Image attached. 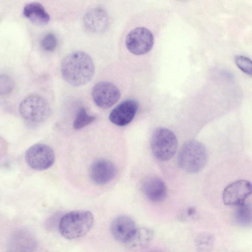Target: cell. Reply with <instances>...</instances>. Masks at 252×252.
<instances>
[{"label":"cell","instance_id":"cell-1","mask_svg":"<svg viewBox=\"0 0 252 252\" xmlns=\"http://www.w3.org/2000/svg\"><path fill=\"white\" fill-rule=\"evenodd\" d=\"M61 72L67 83L79 87L85 85L92 79L95 67L88 54L83 51H76L63 58L61 63Z\"/></svg>","mask_w":252,"mask_h":252},{"label":"cell","instance_id":"cell-2","mask_svg":"<svg viewBox=\"0 0 252 252\" xmlns=\"http://www.w3.org/2000/svg\"><path fill=\"white\" fill-rule=\"evenodd\" d=\"M94 222L92 213L89 211L79 210L64 215L59 223L61 234L68 239H74L85 235Z\"/></svg>","mask_w":252,"mask_h":252},{"label":"cell","instance_id":"cell-3","mask_svg":"<svg viewBox=\"0 0 252 252\" xmlns=\"http://www.w3.org/2000/svg\"><path fill=\"white\" fill-rule=\"evenodd\" d=\"M180 167L185 171L193 173L201 170L207 161L205 146L200 142L189 140L181 148L178 158Z\"/></svg>","mask_w":252,"mask_h":252},{"label":"cell","instance_id":"cell-4","mask_svg":"<svg viewBox=\"0 0 252 252\" xmlns=\"http://www.w3.org/2000/svg\"><path fill=\"white\" fill-rule=\"evenodd\" d=\"M152 151L159 160L166 161L176 153L177 140L175 134L164 127L157 128L153 133L151 140Z\"/></svg>","mask_w":252,"mask_h":252},{"label":"cell","instance_id":"cell-5","mask_svg":"<svg viewBox=\"0 0 252 252\" xmlns=\"http://www.w3.org/2000/svg\"><path fill=\"white\" fill-rule=\"evenodd\" d=\"M19 112L26 120L40 123L49 117L50 108L44 97L37 94H32L21 101L19 105Z\"/></svg>","mask_w":252,"mask_h":252},{"label":"cell","instance_id":"cell-6","mask_svg":"<svg viewBox=\"0 0 252 252\" xmlns=\"http://www.w3.org/2000/svg\"><path fill=\"white\" fill-rule=\"evenodd\" d=\"M25 158L29 166L38 171L49 168L53 165L55 159L52 149L41 143L35 144L29 147L25 153Z\"/></svg>","mask_w":252,"mask_h":252},{"label":"cell","instance_id":"cell-7","mask_svg":"<svg viewBox=\"0 0 252 252\" xmlns=\"http://www.w3.org/2000/svg\"><path fill=\"white\" fill-rule=\"evenodd\" d=\"M154 43L153 33L145 27H137L133 29L126 38L127 49L136 55H142L149 52L152 48Z\"/></svg>","mask_w":252,"mask_h":252},{"label":"cell","instance_id":"cell-8","mask_svg":"<svg viewBox=\"0 0 252 252\" xmlns=\"http://www.w3.org/2000/svg\"><path fill=\"white\" fill-rule=\"evenodd\" d=\"M92 96L98 107L107 109L118 101L121 93L118 87L112 83L102 81L94 86L92 90Z\"/></svg>","mask_w":252,"mask_h":252},{"label":"cell","instance_id":"cell-9","mask_svg":"<svg viewBox=\"0 0 252 252\" xmlns=\"http://www.w3.org/2000/svg\"><path fill=\"white\" fill-rule=\"evenodd\" d=\"M252 192V185L247 180L235 181L228 185L223 190L222 200L224 204L229 206H240Z\"/></svg>","mask_w":252,"mask_h":252},{"label":"cell","instance_id":"cell-10","mask_svg":"<svg viewBox=\"0 0 252 252\" xmlns=\"http://www.w3.org/2000/svg\"><path fill=\"white\" fill-rule=\"evenodd\" d=\"M117 169L110 160L98 159L91 164L89 175L92 181L96 185H104L111 182L116 176Z\"/></svg>","mask_w":252,"mask_h":252},{"label":"cell","instance_id":"cell-11","mask_svg":"<svg viewBox=\"0 0 252 252\" xmlns=\"http://www.w3.org/2000/svg\"><path fill=\"white\" fill-rule=\"evenodd\" d=\"M138 109V103L136 100H126L119 104L111 111L109 119L116 125L126 126L132 121Z\"/></svg>","mask_w":252,"mask_h":252},{"label":"cell","instance_id":"cell-12","mask_svg":"<svg viewBox=\"0 0 252 252\" xmlns=\"http://www.w3.org/2000/svg\"><path fill=\"white\" fill-rule=\"evenodd\" d=\"M85 28L92 33H100L104 32L109 24L107 12L103 8L96 7L88 11L83 18Z\"/></svg>","mask_w":252,"mask_h":252},{"label":"cell","instance_id":"cell-13","mask_svg":"<svg viewBox=\"0 0 252 252\" xmlns=\"http://www.w3.org/2000/svg\"><path fill=\"white\" fill-rule=\"evenodd\" d=\"M136 229L134 220L130 217L120 215L112 221L110 226L113 237L118 241L125 243Z\"/></svg>","mask_w":252,"mask_h":252},{"label":"cell","instance_id":"cell-14","mask_svg":"<svg viewBox=\"0 0 252 252\" xmlns=\"http://www.w3.org/2000/svg\"><path fill=\"white\" fill-rule=\"evenodd\" d=\"M36 242L30 232L20 230L14 232L8 244V252H33L36 248Z\"/></svg>","mask_w":252,"mask_h":252},{"label":"cell","instance_id":"cell-15","mask_svg":"<svg viewBox=\"0 0 252 252\" xmlns=\"http://www.w3.org/2000/svg\"><path fill=\"white\" fill-rule=\"evenodd\" d=\"M143 192L151 201L158 202L164 199L167 194V188L165 183L155 176L146 178L142 183Z\"/></svg>","mask_w":252,"mask_h":252},{"label":"cell","instance_id":"cell-16","mask_svg":"<svg viewBox=\"0 0 252 252\" xmlns=\"http://www.w3.org/2000/svg\"><path fill=\"white\" fill-rule=\"evenodd\" d=\"M23 14L32 23L43 26L50 21V15L39 2H32L27 4L23 9Z\"/></svg>","mask_w":252,"mask_h":252},{"label":"cell","instance_id":"cell-17","mask_svg":"<svg viewBox=\"0 0 252 252\" xmlns=\"http://www.w3.org/2000/svg\"><path fill=\"white\" fill-rule=\"evenodd\" d=\"M153 231L147 227L136 228L133 233L125 243L132 250H137L146 247L152 241Z\"/></svg>","mask_w":252,"mask_h":252},{"label":"cell","instance_id":"cell-18","mask_svg":"<svg viewBox=\"0 0 252 252\" xmlns=\"http://www.w3.org/2000/svg\"><path fill=\"white\" fill-rule=\"evenodd\" d=\"M95 120L94 116L88 114L85 108H81L77 113L73 127L75 129H80L91 124Z\"/></svg>","mask_w":252,"mask_h":252},{"label":"cell","instance_id":"cell-19","mask_svg":"<svg viewBox=\"0 0 252 252\" xmlns=\"http://www.w3.org/2000/svg\"><path fill=\"white\" fill-rule=\"evenodd\" d=\"M235 217L239 223L243 225H248L252 221L251 206L246 203L237 206Z\"/></svg>","mask_w":252,"mask_h":252},{"label":"cell","instance_id":"cell-20","mask_svg":"<svg viewBox=\"0 0 252 252\" xmlns=\"http://www.w3.org/2000/svg\"><path fill=\"white\" fill-rule=\"evenodd\" d=\"M14 88V82L11 78L6 74H0V95L9 94Z\"/></svg>","mask_w":252,"mask_h":252},{"label":"cell","instance_id":"cell-21","mask_svg":"<svg viewBox=\"0 0 252 252\" xmlns=\"http://www.w3.org/2000/svg\"><path fill=\"white\" fill-rule=\"evenodd\" d=\"M234 60L236 64L243 72L251 75L252 62L249 58L241 55L236 56Z\"/></svg>","mask_w":252,"mask_h":252},{"label":"cell","instance_id":"cell-22","mask_svg":"<svg viewBox=\"0 0 252 252\" xmlns=\"http://www.w3.org/2000/svg\"><path fill=\"white\" fill-rule=\"evenodd\" d=\"M41 46L47 51L52 52L55 50L57 44L55 35L52 33L45 34L41 40Z\"/></svg>","mask_w":252,"mask_h":252},{"label":"cell","instance_id":"cell-23","mask_svg":"<svg viewBox=\"0 0 252 252\" xmlns=\"http://www.w3.org/2000/svg\"><path fill=\"white\" fill-rule=\"evenodd\" d=\"M197 247L204 251L209 249L212 244V237L209 235H206L199 236L196 240Z\"/></svg>","mask_w":252,"mask_h":252},{"label":"cell","instance_id":"cell-24","mask_svg":"<svg viewBox=\"0 0 252 252\" xmlns=\"http://www.w3.org/2000/svg\"></svg>","mask_w":252,"mask_h":252}]
</instances>
